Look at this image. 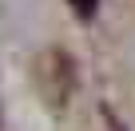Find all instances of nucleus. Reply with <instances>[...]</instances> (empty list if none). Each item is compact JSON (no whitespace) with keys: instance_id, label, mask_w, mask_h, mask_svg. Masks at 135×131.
I'll return each mask as SVG.
<instances>
[{"instance_id":"f257e3e1","label":"nucleus","mask_w":135,"mask_h":131,"mask_svg":"<svg viewBox=\"0 0 135 131\" xmlns=\"http://www.w3.org/2000/svg\"><path fill=\"white\" fill-rule=\"evenodd\" d=\"M68 4H72V12H76L80 20H91L95 8H99V0H68Z\"/></svg>"}]
</instances>
